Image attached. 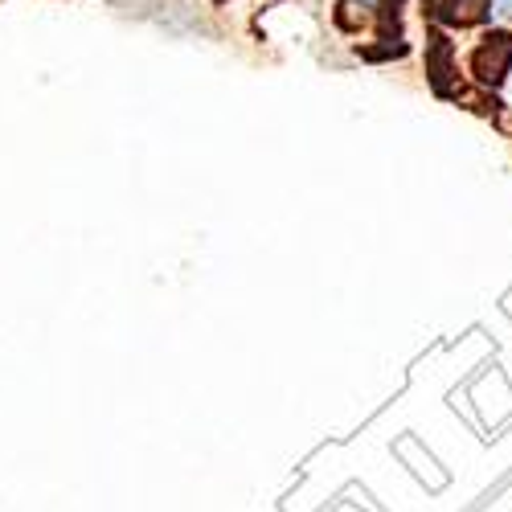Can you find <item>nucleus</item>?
I'll return each instance as SVG.
<instances>
[{
	"label": "nucleus",
	"mask_w": 512,
	"mask_h": 512,
	"mask_svg": "<svg viewBox=\"0 0 512 512\" xmlns=\"http://www.w3.org/2000/svg\"><path fill=\"white\" fill-rule=\"evenodd\" d=\"M484 13H488V25L508 33L512 37V0H484Z\"/></svg>",
	"instance_id": "1"
}]
</instances>
